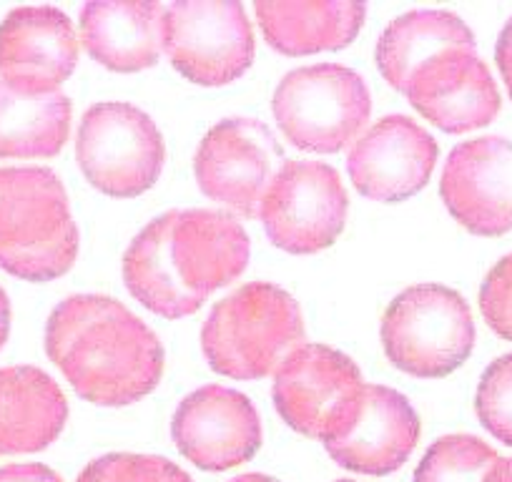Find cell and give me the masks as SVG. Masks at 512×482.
Instances as JSON below:
<instances>
[{
	"label": "cell",
	"instance_id": "cell-1",
	"mask_svg": "<svg viewBox=\"0 0 512 482\" xmlns=\"http://www.w3.org/2000/svg\"><path fill=\"white\" fill-rule=\"evenodd\" d=\"M249 264V236L236 216L214 209L166 211L123 254V282L149 312L181 319Z\"/></svg>",
	"mask_w": 512,
	"mask_h": 482
},
{
	"label": "cell",
	"instance_id": "cell-2",
	"mask_svg": "<svg viewBox=\"0 0 512 482\" xmlns=\"http://www.w3.org/2000/svg\"><path fill=\"white\" fill-rule=\"evenodd\" d=\"M46 352L76 395L98 407L134 405L164 375V347L154 329L101 294H76L53 309Z\"/></svg>",
	"mask_w": 512,
	"mask_h": 482
},
{
	"label": "cell",
	"instance_id": "cell-3",
	"mask_svg": "<svg viewBox=\"0 0 512 482\" xmlns=\"http://www.w3.org/2000/svg\"><path fill=\"white\" fill-rule=\"evenodd\" d=\"M78 257V226L51 169H0V269L26 282L63 277Z\"/></svg>",
	"mask_w": 512,
	"mask_h": 482
},
{
	"label": "cell",
	"instance_id": "cell-4",
	"mask_svg": "<svg viewBox=\"0 0 512 482\" xmlns=\"http://www.w3.org/2000/svg\"><path fill=\"white\" fill-rule=\"evenodd\" d=\"M304 344L297 299L269 282H251L221 299L201 329L209 367L231 380H262Z\"/></svg>",
	"mask_w": 512,
	"mask_h": 482
},
{
	"label": "cell",
	"instance_id": "cell-5",
	"mask_svg": "<svg viewBox=\"0 0 512 482\" xmlns=\"http://www.w3.org/2000/svg\"><path fill=\"white\" fill-rule=\"evenodd\" d=\"M382 347L397 370L440 380L467 362L475 347L470 304L442 284H417L392 299L382 319Z\"/></svg>",
	"mask_w": 512,
	"mask_h": 482
},
{
	"label": "cell",
	"instance_id": "cell-6",
	"mask_svg": "<svg viewBox=\"0 0 512 482\" xmlns=\"http://www.w3.org/2000/svg\"><path fill=\"white\" fill-rule=\"evenodd\" d=\"M372 101L357 71L319 63L289 71L272 98V113L282 134L297 149L337 154L357 139L367 124Z\"/></svg>",
	"mask_w": 512,
	"mask_h": 482
},
{
	"label": "cell",
	"instance_id": "cell-7",
	"mask_svg": "<svg viewBox=\"0 0 512 482\" xmlns=\"http://www.w3.org/2000/svg\"><path fill=\"white\" fill-rule=\"evenodd\" d=\"M76 159L98 191L134 199L159 181L166 159L164 136L151 116L131 103H96L78 126Z\"/></svg>",
	"mask_w": 512,
	"mask_h": 482
},
{
	"label": "cell",
	"instance_id": "cell-8",
	"mask_svg": "<svg viewBox=\"0 0 512 482\" xmlns=\"http://www.w3.org/2000/svg\"><path fill=\"white\" fill-rule=\"evenodd\" d=\"M319 440L344 470L390 475L417 447L420 417L392 387L359 385L329 412Z\"/></svg>",
	"mask_w": 512,
	"mask_h": 482
},
{
	"label": "cell",
	"instance_id": "cell-9",
	"mask_svg": "<svg viewBox=\"0 0 512 482\" xmlns=\"http://www.w3.org/2000/svg\"><path fill=\"white\" fill-rule=\"evenodd\" d=\"M164 51L199 86H226L249 71L254 31L236 0H176L164 8Z\"/></svg>",
	"mask_w": 512,
	"mask_h": 482
},
{
	"label": "cell",
	"instance_id": "cell-10",
	"mask_svg": "<svg viewBox=\"0 0 512 482\" xmlns=\"http://www.w3.org/2000/svg\"><path fill=\"white\" fill-rule=\"evenodd\" d=\"M274 247L317 254L332 247L347 221V191L322 161H284L259 211Z\"/></svg>",
	"mask_w": 512,
	"mask_h": 482
},
{
	"label": "cell",
	"instance_id": "cell-11",
	"mask_svg": "<svg viewBox=\"0 0 512 482\" xmlns=\"http://www.w3.org/2000/svg\"><path fill=\"white\" fill-rule=\"evenodd\" d=\"M282 166L284 151L267 124L256 118H224L201 141L194 176L209 199L254 219Z\"/></svg>",
	"mask_w": 512,
	"mask_h": 482
},
{
	"label": "cell",
	"instance_id": "cell-12",
	"mask_svg": "<svg viewBox=\"0 0 512 482\" xmlns=\"http://www.w3.org/2000/svg\"><path fill=\"white\" fill-rule=\"evenodd\" d=\"M171 437L196 467L224 472L244 465L262 447V420L249 397L221 385L191 392L176 407Z\"/></svg>",
	"mask_w": 512,
	"mask_h": 482
},
{
	"label": "cell",
	"instance_id": "cell-13",
	"mask_svg": "<svg viewBox=\"0 0 512 482\" xmlns=\"http://www.w3.org/2000/svg\"><path fill=\"white\" fill-rule=\"evenodd\" d=\"M440 146L410 116H384L359 136L347 156L354 189L372 201L397 204L422 191L435 171Z\"/></svg>",
	"mask_w": 512,
	"mask_h": 482
},
{
	"label": "cell",
	"instance_id": "cell-14",
	"mask_svg": "<svg viewBox=\"0 0 512 482\" xmlns=\"http://www.w3.org/2000/svg\"><path fill=\"white\" fill-rule=\"evenodd\" d=\"M440 196L470 234L512 231V141L482 136L455 146L442 169Z\"/></svg>",
	"mask_w": 512,
	"mask_h": 482
},
{
	"label": "cell",
	"instance_id": "cell-15",
	"mask_svg": "<svg viewBox=\"0 0 512 482\" xmlns=\"http://www.w3.org/2000/svg\"><path fill=\"white\" fill-rule=\"evenodd\" d=\"M405 96L447 134L482 129L500 113V91L477 48H455L422 63Z\"/></svg>",
	"mask_w": 512,
	"mask_h": 482
},
{
	"label": "cell",
	"instance_id": "cell-16",
	"mask_svg": "<svg viewBox=\"0 0 512 482\" xmlns=\"http://www.w3.org/2000/svg\"><path fill=\"white\" fill-rule=\"evenodd\" d=\"M76 66V28L58 8H16L0 23V81L16 91H58Z\"/></svg>",
	"mask_w": 512,
	"mask_h": 482
},
{
	"label": "cell",
	"instance_id": "cell-17",
	"mask_svg": "<svg viewBox=\"0 0 512 482\" xmlns=\"http://www.w3.org/2000/svg\"><path fill=\"white\" fill-rule=\"evenodd\" d=\"M362 385L347 354L327 344H302L274 372L272 400L279 417L304 437H319L329 412Z\"/></svg>",
	"mask_w": 512,
	"mask_h": 482
},
{
	"label": "cell",
	"instance_id": "cell-18",
	"mask_svg": "<svg viewBox=\"0 0 512 482\" xmlns=\"http://www.w3.org/2000/svg\"><path fill=\"white\" fill-rule=\"evenodd\" d=\"M159 0H93L81 8V41L91 58L116 73L154 66L164 51Z\"/></svg>",
	"mask_w": 512,
	"mask_h": 482
},
{
	"label": "cell",
	"instance_id": "cell-19",
	"mask_svg": "<svg viewBox=\"0 0 512 482\" xmlns=\"http://www.w3.org/2000/svg\"><path fill=\"white\" fill-rule=\"evenodd\" d=\"M254 11L267 43L284 56L339 51L367 18V6L354 0H269Z\"/></svg>",
	"mask_w": 512,
	"mask_h": 482
},
{
	"label": "cell",
	"instance_id": "cell-20",
	"mask_svg": "<svg viewBox=\"0 0 512 482\" xmlns=\"http://www.w3.org/2000/svg\"><path fill=\"white\" fill-rule=\"evenodd\" d=\"M66 420L68 402L53 377L28 365L0 370V457L46 450Z\"/></svg>",
	"mask_w": 512,
	"mask_h": 482
},
{
	"label": "cell",
	"instance_id": "cell-21",
	"mask_svg": "<svg viewBox=\"0 0 512 482\" xmlns=\"http://www.w3.org/2000/svg\"><path fill=\"white\" fill-rule=\"evenodd\" d=\"M455 48H477L460 16L450 11H410L384 28L374 58L384 81L405 93L422 63Z\"/></svg>",
	"mask_w": 512,
	"mask_h": 482
},
{
	"label": "cell",
	"instance_id": "cell-22",
	"mask_svg": "<svg viewBox=\"0 0 512 482\" xmlns=\"http://www.w3.org/2000/svg\"><path fill=\"white\" fill-rule=\"evenodd\" d=\"M66 93H23L0 81V159H51L68 141Z\"/></svg>",
	"mask_w": 512,
	"mask_h": 482
},
{
	"label": "cell",
	"instance_id": "cell-23",
	"mask_svg": "<svg viewBox=\"0 0 512 482\" xmlns=\"http://www.w3.org/2000/svg\"><path fill=\"white\" fill-rule=\"evenodd\" d=\"M495 450L480 437H440L415 470V482H485L495 462Z\"/></svg>",
	"mask_w": 512,
	"mask_h": 482
},
{
	"label": "cell",
	"instance_id": "cell-24",
	"mask_svg": "<svg viewBox=\"0 0 512 482\" xmlns=\"http://www.w3.org/2000/svg\"><path fill=\"white\" fill-rule=\"evenodd\" d=\"M76 482H194L166 457L113 452L88 462Z\"/></svg>",
	"mask_w": 512,
	"mask_h": 482
},
{
	"label": "cell",
	"instance_id": "cell-25",
	"mask_svg": "<svg viewBox=\"0 0 512 482\" xmlns=\"http://www.w3.org/2000/svg\"><path fill=\"white\" fill-rule=\"evenodd\" d=\"M475 412L495 440L512 447V354H502L482 372Z\"/></svg>",
	"mask_w": 512,
	"mask_h": 482
},
{
	"label": "cell",
	"instance_id": "cell-26",
	"mask_svg": "<svg viewBox=\"0 0 512 482\" xmlns=\"http://www.w3.org/2000/svg\"><path fill=\"white\" fill-rule=\"evenodd\" d=\"M480 312L497 337L512 342V254L487 272L480 287Z\"/></svg>",
	"mask_w": 512,
	"mask_h": 482
},
{
	"label": "cell",
	"instance_id": "cell-27",
	"mask_svg": "<svg viewBox=\"0 0 512 482\" xmlns=\"http://www.w3.org/2000/svg\"><path fill=\"white\" fill-rule=\"evenodd\" d=\"M0 482H63L61 475L46 465L28 462V465H6L0 467Z\"/></svg>",
	"mask_w": 512,
	"mask_h": 482
},
{
	"label": "cell",
	"instance_id": "cell-28",
	"mask_svg": "<svg viewBox=\"0 0 512 482\" xmlns=\"http://www.w3.org/2000/svg\"><path fill=\"white\" fill-rule=\"evenodd\" d=\"M495 61H497V68H500V73H502V81H505V86H507V93H510V98H512V18L505 23L500 38H497Z\"/></svg>",
	"mask_w": 512,
	"mask_h": 482
},
{
	"label": "cell",
	"instance_id": "cell-29",
	"mask_svg": "<svg viewBox=\"0 0 512 482\" xmlns=\"http://www.w3.org/2000/svg\"><path fill=\"white\" fill-rule=\"evenodd\" d=\"M8 334H11V302H8V294L0 287V349L8 342Z\"/></svg>",
	"mask_w": 512,
	"mask_h": 482
},
{
	"label": "cell",
	"instance_id": "cell-30",
	"mask_svg": "<svg viewBox=\"0 0 512 482\" xmlns=\"http://www.w3.org/2000/svg\"><path fill=\"white\" fill-rule=\"evenodd\" d=\"M485 482H512V457H500Z\"/></svg>",
	"mask_w": 512,
	"mask_h": 482
},
{
	"label": "cell",
	"instance_id": "cell-31",
	"mask_svg": "<svg viewBox=\"0 0 512 482\" xmlns=\"http://www.w3.org/2000/svg\"><path fill=\"white\" fill-rule=\"evenodd\" d=\"M229 482H279V480H274V477L269 475H256V472H251V475H239Z\"/></svg>",
	"mask_w": 512,
	"mask_h": 482
},
{
	"label": "cell",
	"instance_id": "cell-32",
	"mask_svg": "<svg viewBox=\"0 0 512 482\" xmlns=\"http://www.w3.org/2000/svg\"><path fill=\"white\" fill-rule=\"evenodd\" d=\"M337 482H354V480H337Z\"/></svg>",
	"mask_w": 512,
	"mask_h": 482
}]
</instances>
